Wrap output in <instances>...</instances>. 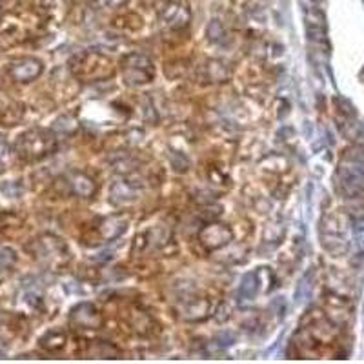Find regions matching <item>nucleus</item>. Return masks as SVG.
I'll use <instances>...</instances> for the list:
<instances>
[{
  "instance_id": "f257e3e1",
  "label": "nucleus",
  "mask_w": 364,
  "mask_h": 364,
  "mask_svg": "<svg viewBox=\"0 0 364 364\" xmlns=\"http://www.w3.org/2000/svg\"><path fill=\"white\" fill-rule=\"evenodd\" d=\"M56 139L55 135L48 130H35L24 131L15 142V149H17L18 157L24 161H40L44 157H48L49 153L55 151Z\"/></svg>"
},
{
  "instance_id": "f03ea898",
  "label": "nucleus",
  "mask_w": 364,
  "mask_h": 364,
  "mask_svg": "<svg viewBox=\"0 0 364 364\" xmlns=\"http://www.w3.org/2000/svg\"><path fill=\"white\" fill-rule=\"evenodd\" d=\"M339 184L348 197H353L364 190V161L359 157H350L339 168Z\"/></svg>"
},
{
  "instance_id": "7ed1b4c3",
  "label": "nucleus",
  "mask_w": 364,
  "mask_h": 364,
  "mask_svg": "<svg viewBox=\"0 0 364 364\" xmlns=\"http://www.w3.org/2000/svg\"><path fill=\"white\" fill-rule=\"evenodd\" d=\"M122 75L126 78V82L131 86H139V84H146L149 82L155 75L153 70V62L147 58L146 55H140V53H130V55L124 56L122 60Z\"/></svg>"
},
{
  "instance_id": "20e7f679",
  "label": "nucleus",
  "mask_w": 364,
  "mask_h": 364,
  "mask_svg": "<svg viewBox=\"0 0 364 364\" xmlns=\"http://www.w3.org/2000/svg\"><path fill=\"white\" fill-rule=\"evenodd\" d=\"M27 250L33 253L35 259H39L46 266L62 264L68 259L66 246L56 237H51V235H44V237L33 240V244L27 246Z\"/></svg>"
},
{
  "instance_id": "39448f33",
  "label": "nucleus",
  "mask_w": 364,
  "mask_h": 364,
  "mask_svg": "<svg viewBox=\"0 0 364 364\" xmlns=\"http://www.w3.org/2000/svg\"><path fill=\"white\" fill-rule=\"evenodd\" d=\"M231 238H233L231 228H228L226 224H219V222L204 226L199 233V240L208 250H219V248L226 246V244L230 242Z\"/></svg>"
},
{
  "instance_id": "423d86ee",
  "label": "nucleus",
  "mask_w": 364,
  "mask_h": 364,
  "mask_svg": "<svg viewBox=\"0 0 364 364\" xmlns=\"http://www.w3.org/2000/svg\"><path fill=\"white\" fill-rule=\"evenodd\" d=\"M42 73V62L33 58V56H26V58H18V60L11 62L9 66V75L17 80V82H31Z\"/></svg>"
},
{
  "instance_id": "0eeeda50",
  "label": "nucleus",
  "mask_w": 364,
  "mask_h": 364,
  "mask_svg": "<svg viewBox=\"0 0 364 364\" xmlns=\"http://www.w3.org/2000/svg\"><path fill=\"white\" fill-rule=\"evenodd\" d=\"M71 324L78 326V328L82 329H97L102 326V317L97 312L95 306L82 302L71 312Z\"/></svg>"
},
{
  "instance_id": "6e6552de",
  "label": "nucleus",
  "mask_w": 364,
  "mask_h": 364,
  "mask_svg": "<svg viewBox=\"0 0 364 364\" xmlns=\"http://www.w3.org/2000/svg\"><path fill=\"white\" fill-rule=\"evenodd\" d=\"M209 312V302L200 297H193V299H184L178 306V313L182 319L186 321H200L208 315Z\"/></svg>"
},
{
  "instance_id": "1a4fd4ad",
  "label": "nucleus",
  "mask_w": 364,
  "mask_h": 364,
  "mask_svg": "<svg viewBox=\"0 0 364 364\" xmlns=\"http://www.w3.org/2000/svg\"><path fill=\"white\" fill-rule=\"evenodd\" d=\"M68 184H70L71 193L78 197H91L97 191V184L95 180L89 177V175L82 173V171H77V173H71L68 177Z\"/></svg>"
},
{
  "instance_id": "9d476101",
  "label": "nucleus",
  "mask_w": 364,
  "mask_h": 364,
  "mask_svg": "<svg viewBox=\"0 0 364 364\" xmlns=\"http://www.w3.org/2000/svg\"><path fill=\"white\" fill-rule=\"evenodd\" d=\"M126 228H128L126 219L120 217V215H113V217H108L106 221H102L99 230L102 238H106V240H115V238H118L126 231Z\"/></svg>"
},
{
  "instance_id": "9b49d317",
  "label": "nucleus",
  "mask_w": 364,
  "mask_h": 364,
  "mask_svg": "<svg viewBox=\"0 0 364 364\" xmlns=\"http://www.w3.org/2000/svg\"><path fill=\"white\" fill-rule=\"evenodd\" d=\"M260 290V282H259V271L255 273H248L244 275L240 286H238V297L240 299H253Z\"/></svg>"
},
{
  "instance_id": "f8f14e48",
  "label": "nucleus",
  "mask_w": 364,
  "mask_h": 364,
  "mask_svg": "<svg viewBox=\"0 0 364 364\" xmlns=\"http://www.w3.org/2000/svg\"><path fill=\"white\" fill-rule=\"evenodd\" d=\"M137 191L126 184V182H115L111 188V202L115 204H124V202H131V200L137 199Z\"/></svg>"
},
{
  "instance_id": "ddd939ff",
  "label": "nucleus",
  "mask_w": 364,
  "mask_h": 364,
  "mask_svg": "<svg viewBox=\"0 0 364 364\" xmlns=\"http://www.w3.org/2000/svg\"><path fill=\"white\" fill-rule=\"evenodd\" d=\"M206 73L211 82H224L230 77V68L221 60H209L206 64Z\"/></svg>"
},
{
  "instance_id": "4468645a",
  "label": "nucleus",
  "mask_w": 364,
  "mask_h": 364,
  "mask_svg": "<svg viewBox=\"0 0 364 364\" xmlns=\"http://www.w3.org/2000/svg\"><path fill=\"white\" fill-rule=\"evenodd\" d=\"M64 344H66V335L62 333V331H58V329H49L48 333L40 339V346L46 348L48 351L60 350V348H64Z\"/></svg>"
},
{
  "instance_id": "2eb2a0df",
  "label": "nucleus",
  "mask_w": 364,
  "mask_h": 364,
  "mask_svg": "<svg viewBox=\"0 0 364 364\" xmlns=\"http://www.w3.org/2000/svg\"><path fill=\"white\" fill-rule=\"evenodd\" d=\"M146 237H147L146 246H149V248L162 246V244H166V240L169 238V230H166V228L159 226V228H153V230L147 231Z\"/></svg>"
},
{
  "instance_id": "dca6fc26",
  "label": "nucleus",
  "mask_w": 364,
  "mask_h": 364,
  "mask_svg": "<svg viewBox=\"0 0 364 364\" xmlns=\"http://www.w3.org/2000/svg\"><path fill=\"white\" fill-rule=\"evenodd\" d=\"M310 291H312V284H310V273H306L302 279L299 281L297 288H295V299L302 302L310 297Z\"/></svg>"
},
{
  "instance_id": "f3484780",
  "label": "nucleus",
  "mask_w": 364,
  "mask_h": 364,
  "mask_svg": "<svg viewBox=\"0 0 364 364\" xmlns=\"http://www.w3.org/2000/svg\"><path fill=\"white\" fill-rule=\"evenodd\" d=\"M77 120L71 117H62L55 122V130H60L62 133H71V131L77 130Z\"/></svg>"
},
{
  "instance_id": "a211bd4d",
  "label": "nucleus",
  "mask_w": 364,
  "mask_h": 364,
  "mask_svg": "<svg viewBox=\"0 0 364 364\" xmlns=\"http://www.w3.org/2000/svg\"><path fill=\"white\" fill-rule=\"evenodd\" d=\"M208 35L211 40H221L224 37V29H222V26H219V22H211L208 27Z\"/></svg>"
},
{
  "instance_id": "6ab92c4d",
  "label": "nucleus",
  "mask_w": 364,
  "mask_h": 364,
  "mask_svg": "<svg viewBox=\"0 0 364 364\" xmlns=\"http://www.w3.org/2000/svg\"><path fill=\"white\" fill-rule=\"evenodd\" d=\"M8 159H9V146H8V142H6L4 137H0V169L6 166Z\"/></svg>"
}]
</instances>
